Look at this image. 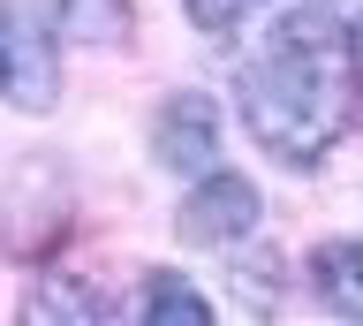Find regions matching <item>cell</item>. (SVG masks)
<instances>
[{
  "instance_id": "cell-1",
  "label": "cell",
  "mask_w": 363,
  "mask_h": 326,
  "mask_svg": "<svg viewBox=\"0 0 363 326\" xmlns=\"http://www.w3.org/2000/svg\"><path fill=\"white\" fill-rule=\"evenodd\" d=\"M242 121L272 160H318L348 121V92L333 76V8H295L272 31L265 61H250L242 76Z\"/></svg>"
},
{
  "instance_id": "cell-2",
  "label": "cell",
  "mask_w": 363,
  "mask_h": 326,
  "mask_svg": "<svg viewBox=\"0 0 363 326\" xmlns=\"http://www.w3.org/2000/svg\"><path fill=\"white\" fill-rule=\"evenodd\" d=\"M0 99H8L16 114H53V99H61L53 31L30 23L23 8H0Z\"/></svg>"
},
{
  "instance_id": "cell-3",
  "label": "cell",
  "mask_w": 363,
  "mask_h": 326,
  "mask_svg": "<svg viewBox=\"0 0 363 326\" xmlns=\"http://www.w3.org/2000/svg\"><path fill=\"white\" fill-rule=\"evenodd\" d=\"M257 212H265V197H257L250 175L204 167L197 190H189V205L174 212V228H182V243H242V235L257 228Z\"/></svg>"
},
{
  "instance_id": "cell-4",
  "label": "cell",
  "mask_w": 363,
  "mask_h": 326,
  "mask_svg": "<svg viewBox=\"0 0 363 326\" xmlns=\"http://www.w3.org/2000/svg\"><path fill=\"white\" fill-rule=\"evenodd\" d=\"M152 152L174 175H204V167L220 160V107L204 92H174L159 107V121H152Z\"/></svg>"
},
{
  "instance_id": "cell-5",
  "label": "cell",
  "mask_w": 363,
  "mask_h": 326,
  "mask_svg": "<svg viewBox=\"0 0 363 326\" xmlns=\"http://www.w3.org/2000/svg\"><path fill=\"white\" fill-rule=\"evenodd\" d=\"M23 319H38V326H53V319L99 326V319H106V296H99L91 281H68V273H38V281H30V296H23Z\"/></svg>"
},
{
  "instance_id": "cell-6",
  "label": "cell",
  "mask_w": 363,
  "mask_h": 326,
  "mask_svg": "<svg viewBox=\"0 0 363 326\" xmlns=\"http://www.w3.org/2000/svg\"><path fill=\"white\" fill-rule=\"evenodd\" d=\"M311 281H318V296L333 303V311L363 319V243H318L311 251Z\"/></svg>"
},
{
  "instance_id": "cell-7",
  "label": "cell",
  "mask_w": 363,
  "mask_h": 326,
  "mask_svg": "<svg viewBox=\"0 0 363 326\" xmlns=\"http://www.w3.org/2000/svg\"><path fill=\"white\" fill-rule=\"evenodd\" d=\"M53 23L76 46H121L136 16H129V0H53Z\"/></svg>"
},
{
  "instance_id": "cell-8",
  "label": "cell",
  "mask_w": 363,
  "mask_h": 326,
  "mask_svg": "<svg viewBox=\"0 0 363 326\" xmlns=\"http://www.w3.org/2000/svg\"><path fill=\"white\" fill-rule=\"evenodd\" d=\"M136 311H144V326H204V319H212V303H204L182 273H152Z\"/></svg>"
},
{
  "instance_id": "cell-9",
  "label": "cell",
  "mask_w": 363,
  "mask_h": 326,
  "mask_svg": "<svg viewBox=\"0 0 363 326\" xmlns=\"http://www.w3.org/2000/svg\"><path fill=\"white\" fill-rule=\"evenodd\" d=\"M182 8H189V23H197V31H212V38H227V31L242 23V16L257 8V0H182Z\"/></svg>"
},
{
  "instance_id": "cell-10",
  "label": "cell",
  "mask_w": 363,
  "mask_h": 326,
  "mask_svg": "<svg viewBox=\"0 0 363 326\" xmlns=\"http://www.w3.org/2000/svg\"><path fill=\"white\" fill-rule=\"evenodd\" d=\"M348 61H356V84H363V16H348Z\"/></svg>"
},
{
  "instance_id": "cell-11",
  "label": "cell",
  "mask_w": 363,
  "mask_h": 326,
  "mask_svg": "<svg viewBox=\"0 0 363 326\" xmlns=\"http://www.w3.org/2000/svg\"><path fill=\"white\" fill-rule=\"evenodd\" d=\"M318 8H333V16H363V0H318Z\"/></svg>"
}]
</instances>
